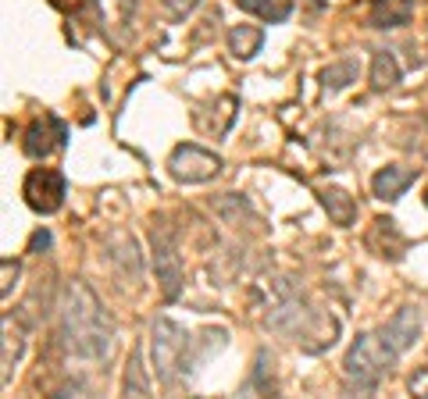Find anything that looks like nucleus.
I'll return each instance as SVG.
<instances>
[{"mask_svg": "<svg viewBox=\"0 0 428 399\" xmlns=\"http://www.w3.org/2000/svg\"><path fill=\"white\" fill-rule=\"evenodd\" d=\"M61 339L68 346V353L86 356V360H100L111 353L114 342V324L104 310V303L93 296L90 285L82 282H68L65 285V299H61Z\"/></svg>", "mask_w": 428, "mask_h": 399, "instance_id": "f257e3e1", "label": "nucleus"}, {"mask_svg": "<svg viewBox=\"0 0 428 399\" xmlns=\"http://www.w3.org/2000/svg\"><path fill=\"white\" fill-rule=\"evenodd\" d=\"M396 349L385 346L382 335H357V342L350 346L346 360H343V374H346V385H357V388H375L378 378L396 363Z\"/></svg>", "mask_w": 428, "mask_h": 399, "instance_id": "f03ea898", "label": "nucleus"}, {"mask_svg": "<svg viewBox=\"0 0 428 399\" xmlns=\"http://www.w3.org/2000/svg\"><path fill=\"white\" fill-rule=\"evenodd\" d=\"M268 324L275 328V331H286L289 339H296V342H304V339H325V342H332V335H336V324L332 321H325L318 310H311V307H304L296 296H289V299H282L272 314H268ZM307 346V342H304Z\"/></svg>", "mask_w": 428, "mask_h": 399, "instance_id": "7ed1b4c3", "label": "nucleus"}, {"mask_svg": "<svg viewBox=\"0 0 428 399\" xmlns=\"http://www.w3.org/2000/svg\"><path fill=\"white\" fill-rule=\"evenodd\" d=\"M150 349H154V367L157 378L164 385L175 381V371H186V349H189V335L186 328H178L168 317H157L150 328Z\"/></svg>", "mask_w": 428, "mask_h": 399, "instance_id": "20e7f679", "label": "nucleus"}, {"mask_svg": "<svg viewBox=\"0 0 428 399\" xmlns=\"http://www.w3.org/2000/svg\"><path fill=\"white\" fill-rule=\"evenodd\" d=\"M150 246H154V271H157L161 292H164V299H175L182 292V257H178V246H175V239H171V232L164 225L150 228Z\"/></svg>", "mask_w": 428, "mask_h": 399, "instance_id": "39448f33", "label": "nucleus"}, {"mask_svg": "<svg viewBox=\"0 0 428 399\" xmlns=\"http://www.w3.org/2000/svg\"><path fill=\"white\" fill-rule=\"evenodd\" d=\"M168 171L178 182H207V179H214L222 171V157L203 150V147H196V143H182V147L171 150Z\"/></svg>", "mask_w": 428, "mask_h": 399, "instance_id": "423d86ee", "label": "nucleus"}, {"mask_svg": "<svg viewBox=\"0 0 428 399\" xmlns=\"http://www.w3.org/2000/svg\"><path fill=\"white\" fill-rule=\"evenodd\" d=\"M22 196L36 214H54L65 203V175L58 168H33L26 175Z\"/></svg>", "mask_w": 428, "mask_h": 399, "instance_id": "0eeeda50", "label": "nucleus"}, {"mask_svg": "<svg viewBox=\"0 0 428 399\" xmlns=\"http://www.w3.org/2000/svg\"><path fill=\"white\" fill-rule=\"evenodd\" d=\"M65 139H68L65 122L54 118V115H47L43 122H33V125H29V132H26V154H29L33 161H43V157H50L58 147H65Z\"/></svg>", "mask_w": 428, "mask_h": 399, "instance_id": "6e6552de", "label": "nucleus"}, {"mask_svg": "<svg viewBox=\"0 0 428 399\" xmlns=\"http://www.w3.org/2000/svg\"><path fill=\"white\" fill-rule=\"evenodd\" d=\"M417 331H421V310L417 307H400L385 324H382V339H385V346H392L396 353H403V349H410V342L417 339Z\"/></svg>", "mask_w": 428, "mask_h": 399, "instance_id": "1a4fd4ad", "label": "nucleus"}, {"mask_svg": "<svg viewBox=\"0 0 428 399\" xmlns=\"http://www.w3.org/2000/svg\"><path fill=\"white\" fill-rule=\"evenodd\" d=\"M414 15V0H371V26L375 29H400Z\"/></svg>", "mask_w": 428, "mask_h": 399, "instance_id": "9d476101", "label": "nucleus"}, {"mask_svg": "<svg viewBox=\"0 0 428 399\" xmlns=\"http://www.w3.org/2000/svg\"><path fill=\"white\" fill-rule=\"evenodd\" d=\"M414 175H417V168H382L371 179V189H375L378 200H400L403 189L414 182Z\"/></svg>", "mask_w": 428, "mask_h": 399, "instance_id": "9b49d317", "label": "nucleus"}, {"mask_svg": "<svg viewBox=\"0 0 428 399\" xmlns=\"http://www.w3.org/2000/svg\"><path fill=\"white\" fill-rule=\"evenodd\" d=\"M261 47H264V33H261L257 26H236V29L229 33V50H232L236 61H250V58H257Z\"/></svg>", "mask_w": 428, "mask_h": 399, "instance_id": "f8f14e48", "label": "nucleus"}, {"mask_svg": "<svg viewBox=\"0 0 428 399\" xmlns=\"http://www.w3.org/2000/svg\"><path fill=\"white\" fill-rule=\"evenodd\" d=\"M400 83V65H396V58L389 54V50H375V58H371V90H392Z\"/></svg>", "mask_w": 428, "mask_h": 399, "instance_id": "ddd939ff", "label": "nucleus"}, {"mask_svg": "<svg viewBox=\"0 0 428 399\" xmlns=\"http://www.w3.org/2000/svg\"><path fill=\"white\" fill-rule=\"evenodd\" d=\"M321 203H325V211H328V218L336 225H353L357 203H353L350 193H343V189H321Z\"/></svg>", "mask_w": 428, "mask_h": 399, "instance_id": "4468645a", "label": "nucleus"}, {"mask_svg": "<svg viewBox=\"0 0 428 399\" xmlns=\"http://www.w3.org/2000/svg\"><path fill=\"white\" fill-rule=\"evenodd\" d=\"M240 8H243L247 15H257V18H264V22L279 26V22H286V18H289L293 0H240Z\"/></svg>", "mask_w": 428, "mask_h": 399, "instance_id": "2eb2a0df", "label": "nucleus"}, {"mask_svg": "<svg viewBox=\"0 0 428 399\" xmlns=\"http://www.w3.org/2000/svg\"><path fill=\"white\" fill-rule=\"evenodd\" d=\"M22 349H26V331L11 324V317H4V385L11 381V371L22 360Z\"/></svg>", "mask_w": 428, "mask_h": 399, "instance_id": "dca6fc26", "label": "nucleus"}, {"mask_svg": "<svg viewBox=\"0 0 428 399\" xmlns=\"http://www.w3.org/2000/svg\"><path fill=\"white\" fill-rule=\"evenodd\" d=\"M350 83H357V61H339V65H328L321 72L325 90H346Z\"/></svg>", "mask_w": 428, "mask_h": 399, "instance_id": "f3484780", "label": "nucleus"}, {"mask_svg": "<svg viewBox=\"0 0 428 399\" xmlns=\"http://www.w3.org/2000/svg\"><path fill=\"white\" fill-rule=\"evenodd\" d=\"M97 4H100L104 18H111V22H118V26L132 22V0H97Z\"/></svg>", "mask_w": 428, "mask_h": 399, "instance_id": "a211bd4d", "label": "nucleus"}, {"mask_svg": "<svg viewBox=\"0 0 428 399\" xmlns=\"http://www.w3.org/2000/svg\"><path fill=\"white\" fill-rule=\"evenodd\" d=\"M125 395H146V381H143V371H139V356H132V367L125 374Z\"/></svg>", "mask_w": 428, "mask_h": 399, "instance_id": "6ab92c4d", "label": "nucleus"}, {"mask_svg": "<svg viewBox=\"0 0 428 399\" xmlns=\"http://www.w3.org/2000/svg\"><path fill=\"white\" fill-rule=\"evenodd\" d=\"M196 4H200V0H164V8H168L171 18H186Z\"/></svg>", "mask_w": 428, "mask_h": 399, "instance_id": "aec40b11", "label": "nucleus"}, {"mask_svg": "<svg viewBox=\"0 0 428 399\" xmlns=\"http://www.w3.org/2000/svg\"><path fill=\"white\" fill-rule=\"evenodd\" d=\"M11 278H18V264L8 257V260H4V285H0V296H4V299L11 296Z\"/></svg>", "mask_w": 428, "mask_h": 399, "instance_id": "412c9836", "label": "nucleus"}, {"mask_svg": "<svg viewBox=\"0 0 428 399\" xmlns=\"http://www.w3.org/2000/svg\"><path fill=\"white\" fill-rule=\"evenodd\" d=\"M47 246H50V232L40 228V232L33 235V243H29V253H40V250H47Z\"/></svg>", "mask_w": 428, "mask_h": 399, "instance_id": "4be33fe9", "label": "nucleus"}, {"mask_svg": "<svg viewBox=\"0 0 428 399\" xmlns=\"http://www.w3.org/2000/svg\"><path fill=\"white\" fill-rule=\"evenodd\" d=\"M424 207H428V189H424Z\"/></svg>", "mask_w": 428, "mask_h": 399, "instance_id": "5701e85b", "label": "nucleus"}]
</instances>
